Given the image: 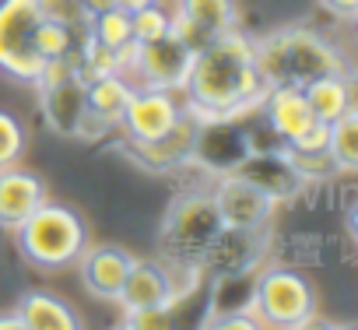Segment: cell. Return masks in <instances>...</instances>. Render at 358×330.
<instances>
[{
  "label": "cell",
  "instance_id": "obj_13",
  "mask_svg": "<svg viewBox=\"0 0 358 330\" xmlns=\"http://www.w3.org/2000/svg\"><path fill=\"white\" fill-rule=\"evenodd\" d=\"M232 176L253 183V187H257L260 194H267L274 204H288V201H295V197L306 190V180H302V173L295 169V162L288 158L285 144H281V148L250 151V155L236 165Z\"/></svg>",
  "mask_w": 358,
  "mask_h": 330
},
{
  "label": "cell",
  "instance_id": "obj_30",
  "mask_svg": "<svg viewBox=\"0 0 358 330\" xmlns=\"http://www.w3.org/2000/svg\"><path fill=\"white\" fill-rule=\"evenodd\" d=\"M169 320H172V306H151V309H130L127 313V327H134V330L169 327Z\"/></svg>",
  "mask_w": 358,
  "mask_h": 330
},
{
  "label": "cell",
  "instance_id": "obj_9",
  "mask_svg": "<svg viewBox=\"0 0 358 330\" xmlns=\"http://www.w3.org/2000/svg\"><path fill=\"white\" fill-rule=\"evenodd\" d=\"M190 60H194V53L179 43L172 32H165V36H158L151 43H134V50L127 53L123 74L137 78V85H148V88H172V92H179L183 81H187Z\"/></svg>",
  "mask_w": 358,
  "mask_h": 330
},
{
  "label": "cell",
  "instance_id": "obj_11",
  "mask_svg": "<svg viewBox=\"0 0 358 330\" xmlns=\"http://www.w3.org/2000/svg\"><path fill=\"white\" fill-rule=\"evenodd\" d=\"M239 29L236 0H176L172 4V36L190 53L204 50L211 39Z\"/></svg>",
  "mask_w": 358,
  "mask_h": 330
},
{
  "label": "cell",
  "instance_id": "obj_17",
  "mask_svg": "<svg viewBox=\"0 0 358 330\" xmlns=\"http://www.w3.org/2000/svg\"><path fill=\"white\" fill-rule=\"evenodd\" d=\"M134 95V81L123 71L113 74H99L85 81V134L81 137H99L109 127H120L123 109Z\"/></svg>",
  "mask_w": 358,
  "mask_h": 330
},
{
  "label": "cell",
  "instance_id": "obj_7",
  "mask_svg": "<svg viewBox=\"0 0 358 330\" xmlns=\"http://www.w3.org/2000/svg\"><path fill=\"white\" fill-rule=\"evenodd\" d=\"M257 109L264 113L267 127L274 130V137L285 148L320 151L327 144V123L316 120V113L309 109V102H306L299 85H274V88H267Z\"/></svg>",
  "mask_w": 358,
  "mask_h": 330
},
{
  "label": "cell",
  "instance_id": "obj_28",
  "mask_svg": "<svg viewBox=\"0 0 358 330\" xmlns=\"http://www.w3.org/2000/svg\"><path fill=\"white\" fill-rule=\"evenodd\" d=\"M22 155H25V127L18 123V116L0 109V169L18 165Z\"/></svg>",
  "mask_w": 358,
  "mask_h": 330
},
{
  "label": "cell",
  "instance_id": "obj_3",
  "mask_svg": "<svg viewBox=\"0 0 358 330\" xmlns=\"http://www.w3.org/2000/svg\"><path fill=\"white\" fill-rule=\"evenodd\" d=\"M222 215L215 204V194H201L190 190L183 197H176L165 222H162V257L172 267H201L204 250L211 246V239L222 232Z\"/></svg>",
  "mask_w": 358,
  "mask_h": 330
},
{
  "label": "cell",
  "instance_id": "obj_22",
  "mask_svg": "<svg viewBox=\"0 0 358 330\" xmlns=\"http://www.w3.org/2000/svg\"><path fill=\"white\" fill-rule=\"evenodd\" d=\"M257 271L215 278V288H211V327H218L222 320H232V316H253Z\"/></svg>",
  "mask_w": 358,
  "mask_h": 330
},
{
  "label": "cell",
  "instance_id": "obj_6",
  "mask_svg": "<svg viewBox=\"0 0 358 330\" xmlns=\"http://www.w3.org/2000/svg\"><path fill=\"white\" fill-rule=\"evenodd\" d=\"M39 113L60 137H81L85 134V78L78 71V60H53L43 67L39 81Z\"/></svg>",
  "mask_w": 358,
  "mask_h": 330
},
{
  "label": "cell",
  "instance_id": "obj_34",
  "mask_svg": "<svg viewBox=\"0 0 358 330\" xmlns=\"http://www.w3.org/2000/svg\"><path fill=\"white\" fill-rule=\"evenodd\" d=\"M148 4H155V0H116V8H123L127 15H134V11H141Z\"/></svg>",
  "mask_w": 358,
  "mask_h": 330
},
{
  "label": "cell",
  "instance_id": "obj_26",
  "mask_svg": "<svg viewBox=\"0 0 358 330\" xmlns=\"http://www.w3.org/2000/svg\"><path fill=\"white\" fill-rule=\"evenodd\" d=\"M88 39L102 43L106 50L120 53L123 64H127V53L134 50V32H130V15L123 8H109L102 15H92L88 18Z\"/></svg>",
  "mask_w": 358,
  "mask_h": 330
},
{
  "label": "cell",
  "instance_id": "obj_1",
  "mask_svg": "<svg viewBox=\"0 0 358 330\" xmlns=\"http://www.w3.org/2000/svg\"><path fill=\"white\" fill-rule=\"evenodd\" d=\"M179 92H183L187 109H194L197 116L253 113L267 92L253 64V39H246L239 29L211 39L204 50L194 53Z\"/></svg>",
  "mask_w": 358,
  "mask_h": 330
},
{
  "label": "cell",
  "instance_id": "obj_21",
  "mask_svg": "<svg viewBox=\"0 0 358 330\" xmlns=\"http://www.w3.org/2000/svg\"><path fill=\"white\" fill-rule=\"evenodd\" d=\"M302 95H306L309 109L316 113V120L330 127L334 120H341L344 113L355 109V78L351 74H327V78L302 85Z\"/></svg>",
  "mask_w": 358,
  "mask_h": 330
},
{
  "label": "cell",
  "instance_id": "obj_12",
  "mask_svg": "<svg viewBox=\"0 0 358 330\" xmlns=\"http://www.w3.org/2000/svg\"><path fill=\"white\" fill-rule=\"evenodd\" d=\"M187 102L183 92H172V88H148V85H134V95L123 109V134L127 141H151L158 134H165L179 116H183Z\"/></svg>",
  "mask_w": 358,
  "mask_h": 330
},
{
  "label": "cell",
  "instance_id": "obj_32",
  "mask_svg": "<svg viewBox=\"0 0 358 330\" xmlns=\"http://www.w3.org/2000/svg\"><path fill=\"white\" fill-rule=\"evenodd\" d=\"M78 4H81L85 18H92V15H102V11L116 8V0H78Z\"/></svg>",
  "mask_w": 358,
  "mask_h": 330
},
{
  "label": "cell",
  "instance_id": "obj_2",
  "mask_svg": "<svg viewBox=\"0 0 358 330\" xmlns=\"http://www.w3.org/2000/svg\"><path fill=\"white\" fill-rule=\"evenodd\" d=\"M15 232H18L22 257L39 271H64L88 246V229L78 218V211L50 201L39 204Z\"/></svg>",
  "mask_w": 358,
  "mask_h": 330
},
{
  "label": "cell",
  "instance_id": "obj_25",
  "mask_svg": "<svg viewBox=\"0 0 358 330\" xmlns=\"http://www.w3.org/2000/svg\"><path fill=\"white\" fill-rule=\"evenodd\" d=\"M327 155L337 165V173H358V113H344L327 127Z\"/></svg>",
  "mask_w": 358,
  "mask_h": 330
},
{
  "label": "cell",
  "instance_id": "obj_15",
  "mask_svg": "<svg viewBox=\"0 0 358 330\" xmlns=\"http://www.w3.org/2000/svg\"><path fill=\"white\" fill-rule=\"evenodd\" d=\"M267 257V229H222L201 257V271L211 278L257 271Z\"/></svg>",
  "mask_w": 358,
  "mask_h": 330
},
{
  "label": "cell",
  "instance_id": "obj_8",
  "mask_svg": "<svg viewBox=\"0 0 358 330\" xmlns=\"http://www.w3.org/2000/svg\"><path fill=\"white\" fill-rule=\"evenodd\" d=\"M285 74H288V85L302 88L327 74H351V60L330 36L309 25H292L285 29Z\"/></svg>",
  "mask_w": 358,
  "mask_h": 330
},
{
  "label": "cell",
  "instance_id": "obj_33",
  "mask_svg": "<svg viewBox=\"0 0 358 330\" xmlns=\"http://www.w3.org/2000/svg\"><path fill=\"white\" fill-rule=\"evenodd\" d=\"M0 330H25V323H22L18 309H15V313H4V316H0Z\"/></svg>",
  "mask_w": 358,
  "mask_h": 330
},
{
  "label": "cell",
  "instance_id": "obj_29",
  "mask_svg": "<svg viewBox=\"0 0 358 330\" xmlns=\"http://www.w3.org/2000/svg\"><path fill=\"white\" fill-rule=\"evenodd\" d=\"M39 11H43V18H53V22H64V25L88 29V18H85V11H81L78 0H39Z\"/></svg>",
  "mask_w": 358,
  "mask_h": 330
},
{
  "label": "cell",
  "instance_id": "obj_14",
  "mask_svg": "<svg viewBox=\"0 0 358 330\" xmlns=\"http://www.w3.org/2000/svg\"><path fill=\"white\" fill-rule=\"evenodd\" d=\"M197 127L201 116L194 109H183L165 134L151 137V141H130V155L137 165L151 173H172V169H183V165L194 162V144H197Z\"/></svg>",
  "mask_w": 358,
  "mask_h": 330
},
{
  "label": "cell",
  "instance_id": "obj_19",
  "mask_svg": "<svg viewBox=\"0 0 358 330\" xmlns=\"http://www.w3.org/2000/svg\"><path fill=\"white\" fill-rule=\"evenodd\" d=\"M116 302H123V309H151V306H176V292H172V274L165 264L155 260H134Z\"/></svg>",
  "mask_w": 358,
  "mask_h": 330
},
{
  "label": "cell",
  "instance_id": "obj_20",
  "mask_svg": "<svg viewBox=\"0 0 358 330\" xmlns=\"http://www.w3.org/2000/svg\"><path fill=\"white\" fill-rule=\"evenodd\" d=\"M46 201V183L36 173L22 169V165L0 169V229H18Z\"/></svg>",
  "mask_w": 358,
  "mask_h": 330
},
{
  "label": "cell",
  "instance_id": "obj_31",
  "mask_svg": "<svg viewBox=\"0 0 358 330\" xmlns=\"http://www.w3.org/2000/svg\"><path fill=\"white\" fill-rule=\"evenodd\" d=\"M320 8L337 15V18H344V22H351L358 15V0H320Z\"/></svg>",
  "mask_w": 358,
  "mask_h": 330
},
{
  "label": "cell",
  "instance_id": "obj_5",
  "mask_svg": "<svg viewBox=\"0 0 358 330\" xmlns=\"http://www.w3.org/2000/svg\"><path fill=\"white\" fill-rule=\"evenodd\" d=\"M39 22V0H0V71L25 85H36L46 67L32 43Z\"/></svg>",
  "mask_w": 358,
  "mask_h": 330
},
{
  "label": "cell",
  "instance_id": "obj_24",
  "mask_svg": "<svg viewBox=\"0 0 358 330\" xmlns=\"http://www.w3.org/2000/svg\"><path fill=\"white\" fill-rule=\"evenodd\" d=\"M85 36H88V29L43 18L36 25V39L32 43H36V53L43 57V64H53V60H78V50H81Z\"/></svg>",
  "mask_w": 358,
  "mask_h": 330
},
{
  "label": "cell",
  "instance_id": "obj_4",
  "mask_svg": "<svg viewBox=\"0 0 358 330\" xmlns=\"http://www.w3.org/2000/svg\"><path fill=\"white\" fill-rule=\"evenodd\" d=\"M253 316L267 327H306L316 316V288L302 271L264 267L257 271Z\"/></svg>",
  "mask_w": 358,
  "mask_h": 330
},
{
  "label": "cell",
  "instance_id": "obj_16",
  "mask_svg": "<svg viewBox=\"0 0 358 330\" xmlns=\"http://www.w3.org/2000/svg\"><path fill=\"white\" fill-rule=\"evenodd\" d=\"M215 204L222 215V225L229 229H267L278 204L260 194L253 183L239 180V176H218V190H215Z\"/></svg>",
  "mask_w": 358,
  "mask_h": 330
},
{
  "label": "cell",
  "instance_id": "obj_10",
  "mask_svg": "<svg viewBox=\"0 0 358 330\" xmlns=\"http://www.w3.org/2000/svg\"><path fill=\"white\" fill-rule=\"evenodd\" d=\"M250 155V134H246V113L243 116H201L194 162L211 176H229L236 165Z\"/></svg>",
  "mask_w": 358,
  "mask_h": 330
},
{
  "label": "cell",
  "instance_id": "obj_27",
  "mask_svg": "<svg viewBox=\"0 0 358 330\" xmlns=\"http://www.w3.org/2000/svg\"><path fill=\"white\" fill-rule=\"evenodd\" d=\"M130 32H134V43H151L165 32H172V8H165L162 0L141 8L130 15Z\"/></svg>",
  "mask_w": 358,
  "mask_h": 330
},
{
  "label": "cell",
  "instance_id": "obj_18",
  "mask_svg": "<svg viewBox=\"0 0 358 330\" xmlns=\"http://www.w3.org/2000/svg\"><path fill=\"white\" fill-rule=\"evenodd\" d=\"M74 264H78L81 285L95 299H116L120 295V285H123V278H127V271L134 264V257L127 250H120V246L99 243V246H85Z\"/></svg>",
  "mask_w": 358,
  "mask_h": 330
},
{
  "label": "cell",
  "instance_id": "obj_23",
  "mask_svg": "<svg viewBox=\"0 0 358 330\" xmlns=\"http://www.w3.org/2000/svg\"><path fill=\"white\" fill-rule=\"evenodd\" d=\"M18 316H22L25 330H78L81 327L74 309L50 292H29L18 302Z\"/></svg>",
  "mask_w": 358,
  "mask_h": 330
}]
</instances>
